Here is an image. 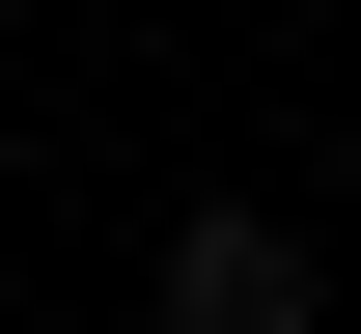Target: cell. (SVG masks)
<instances>
[{
  "instance_id": "2",
  "label": "cell",
  "mask_w": 361,
  "mask_h": 334,
  "mask_svg": "<svg viewBox=\"0 0 361 334\" xmlns=\"http://www.w3.org/2000/svg\"><path fill=\"white\" fill-rule=\"evenodd\" d=\"M278 334H306V306H278Z\"/></svg>"
},
{
  "instance_id": "1",
  "label": "cell",
  "mask_w": 361,
  "mask_h": 334,
  "mask_svg": "<svg viewBox=\"0 0 361 334\" xmlns=\"http://www.w3.org/2000/svg\"><path fill=\"white\" fill-rule=\"evenodd\" d=\"M278 306H306L278 223H167V334H278Z\"/></svg>"
}]
</instances>
